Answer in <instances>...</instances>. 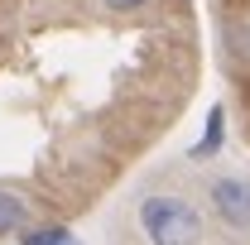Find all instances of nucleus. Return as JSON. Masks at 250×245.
<instances>
[{"mask_svg": "<svg viewBox=\"0 0 250 245\" xmlns=\"http://www.w3.org/2000/svg\"><path fill=\"white\" fill-rule=\"evenodd\" d=\"M140 231L149 245H197L202 241V212L178 192H149L140 197Z\"/></svg>", "mask_w": 250, "mask_h": 245, "instance_id": "obj_1", "label": "nucleus"}, {"mask_svg": "<svg viewBox=\"0 0 250 245\" xmlns=\"http://www.w3.org/2000/svg\"><path fill=\"white\" fill-rule=\"evenodd\" d=\"M207 202L217 221H226L231 231H250V178H236V173H221L207 183Z\"/></svg>", "mask_w": 250, "mask_h": 245, "instance_id": "obj_2", "label": "nucleus"}, {"mask_svg": "<svg viewBox=\"0 0 250 245\" xmlns=\"http://www.w3.org/2000/svg\"><path fill=\"white\" fill-rule=\"evenodd\" d=\"M24 221H29L24 197H15V192H5V187H0V236H20V231H24Z\"/></svg>", "mask_w": 250, "mask_h": 245, "instance_id": "obj_3", "label": "nucleus"}, {"mask_svg": "<svg viewBox=\"0 0 250 245\" xmlns=\"http://www.w3.org/2000/svg\"><path fill=\"white\" fill-rule=\"evenodd\" d=\"M221 135H226V111H221V106H212V116H207V130H202V140H197L192 159H212V154L221 149Z\"/></svg>", "mask_w": 250, "mask_h": 245, "instance_id": "obj_4", "label": "nucleus"}, {"mask_svg": "<svg viewBox=\"0 0 250 245\" xmlns=\"http://www.w3.org/2000/svg\"><path fill=\"white\" fill-rule=\"evenodd\" d=\"M20 245H82L67 226H24L20 231Z\"/></svg>", "mask_w": 250, "mask_h": 245, "instance_id": "obj_5", "label": "nucleus"}, {"mask_svg": "<svg viewBox=\"0 0 250 245\" xmlns=\"http://www.w3.org/2000/svg\"><path fill=\"white\" fill-rule=\"evenodd\" d=\"M101 10H111V15H130V10H145L149 0H96Z\"/></svg>", "mask_w": 250, "mask_h": 245, "instance_id": "obj_6", "label": "nucleus"}]
</instances>
